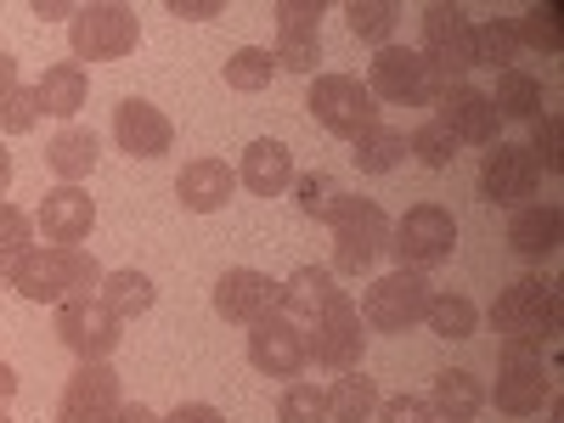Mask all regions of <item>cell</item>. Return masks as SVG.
<instances>
[{
	"label": "cell",
	"instance_id": "46",
	"mask_svg": "<svg viewBox=\"0 0 564 423\" xmlns=\"http://www.w3.org/2000/svg\"><path fill=\"white\" fill-rule=\"evenodd\" d=\"M226 7L220 0H170V18H193V23H204V18H220Z\"/></svg>",
	"mask_w": 564,
	"mask_h": 423
},
{
	"label": "cell",
	"instance_id": "16",
	"mask_svg": "<svg viewBox=\"0 0 564 423\" xmlns=\"http://www.w3.org/2000/svg\"><path fill=\"white\" fill-rule=\"evenodd\" d=\"M90 226H97V198L85 186H52L34 209V231L57 249H79L90 238Z\"/></svg>",
	"mask_w": 564,
	"mask_h": 423
},
{
	"label": "cell",
	"instance_id": "41",
	"mask_svg": "<svg viewBox=\"0 0 564 423\" xmlns=\"http://www.w3.org/2000/svg\"><path fill=\"white\" fill-rule=\"evenodd\" d=\"M40 124V97H34V85H12L7 97H0V130L7 135H29Z\"/></svg>",
	"mask_w": 564,
	"mask_h": 423
},
{
	"label": "cell",
	"instance_id": "4",
	"mask_svg": "<svg viewBox=\"0 0 564 423\" xmlns=\"http://www.w3.org/2000/svg\"><path fill=\"white\" fill-rule=\"evenodd\" d=\"M327 226H334V271H345V276H361V271H372L390 254V215L372 198H350L345 193L339 215Z\"/></svg>",
	"mask_w": 564,
	"mask_h": 423
},
{
	"label": "cell",
	"instance_id": "9",
	"mask_svg": "<svg viewBox=\"0 0 564 423\" xmlns=\"http://www.w3.org/2000/svg\"><path fill=\"white\" fill-rule=\"evenodd\" d=\"M361 345H367V334H361V311H356L350 294H339L305 327V350H311V361L322 372H356L361 367Z\"/></svg>",
	"mask_w": 564,
	"mask_h": 423
},
{
	"label": "cell",
	"instance_id": "36",
	"mask_svg": "<svg viewBox=\"0 0 564 423\" xmlns=\"http://www.w3.org/2000/svg\"><path fill=\"white\" fill-rule=\"evenodd\" d=\"M271 74H276V57L265 52V45H243V52H231V57H226V85H231V90H243V97L265 90Z\"/></svg>",
	"mask_w": 564,
	"mask_h": 423
},
{
	"label": "cell",
	"instance_id": "40",
	"mask_svg": "<svg viewBox=\"0 0 564 423\" xmlns=\"http://www.w3.org/2000/svg\"><path fill=\"white\" fill-rule=\"evenodd\" d=\"M29 249H34V215H23L18 204L0 198V265H12Z\"/></svg>",
	"mask_w": 564,
	"mask_h": 423
},
{
	"label": "cell",
	"instance_id": "23",
	"mask_svg": "<svg viewBox=\"0 0 564 423\" xmlns=\"http://www.w3.org/2000/svg\"><path fill=\"white\" fill-rule=\"evenodd\" d=\"M339 294H345V289L334 282V271H322V265H300L289 282H282V300H276V311L311 327V322H316L327 305H334Z\"/></svg>",
	"mask_w": 564,
	"mask_h": 423
},
{
	"label": "cell",
	"instance_id": "3",
	"mask_svg": "<svg viewBox=\"0 0 564 423\" xmlns=\"http://www.w3.org/2000/svg\"><path fill=\"white\" fill-rule=\"evenodd\" d=\"M68 45H74L79 68L85 63H119L141 45V18L130 7H119V0H90L68 23Z\"/></svg>",
	"mask_w": 564,
	"mask_h": 423
},
{
	"label": "cell",
	"instance_id": "5",
	"mask_svg": "<svg viewBox=\"0 0 564 423\" xmlns=\"http://www.w3.org/2000/svg\"><path fill=\"white\" fill-rule=\"evenodd\" d=\"M367 90H372V102L430 108V102H441L446 79L417 52H406V45H379V52H372V68H367Z\"/></svg>",
	"mask_w": 564,
	"mask_h": 423
},
{
	"label": "cell",
	"instance_id": "47",
	"mask_svg": "<svg viewBox=\"0 0 564 423\" xmlns=\"http://www.w3.org/2000/svg\"><path fill=\"white\" fill-rule=\"evenodd\" d=\"M79 7H68V0H34V18H74Z\"/></svg>",
	"mask_w": 564,
	"mask_h": 423
},
{
	"label": "cell",
	"instance_id": "26",
	"mask_svg": "<svg viewBox=\"0 0 564 423\" xmlns=\"http://www.w3.org/2000/svg\"><path fill=\"white\" fill-rule=\"evenodd\" d=\"M34 97H40V113H57V119H74L79 108H85V97H90V74L79 68V63H52L40 74V85H34Z\"/></svg>",
	"mask_w": 564,
	"mask_h": 423
},
{
	"label": "cell",
	"instance_id": "22",
	"mask_svg": "<svg viewBox=\"0 0 564 423\" xmlns=\"http://www.w3.org/2000/svg\"><path fill=\"white\" fill-rule=\"evenodd\" d=\"M564 238V209L558 204H525V209H513L508 220V243L520 260H547Z\"/></svg>",
	"mask_w": 564,
	"mask_h": 423
},
{
	"label": "cell",
	"instance_id": "34",
	"mask_svg": "<svg viewBox=\"0 0 564 423\" xmlns=\"http://www.w3.org/2000/svg\"><path fill=\"white\" fill-rule=\"evenodd\" d=\"M513 57H520V34H513V23L502 18H486L475 23V68H513Z\"/></svg>",
	"mask_w": 564,
	"mask_h": 423
},
{
	"label": "cell",
	"instance_id": "39",
	"mask_svg": "<svg viewBox=\"0 0 564 423\" xmlns=\"http://www.w3.org/2000/svg\"><path fill=\"white\" fill-rule=\"evenodd\" d=\"M276 417L282 423H327V390L294 379L289 390H282V401H276Z\"/></svg>",
	"mask_w": 564,
	"mask_h": 423
},
{
	"label": "cell",
	"instance_id": "17",
	"mask_svg": "<svg viewBox=\"0 0 564 423\" xmlns=\"http://www.w3.org/2000/svg\"><path fill=\"white\" fill-rule=\"evenodd\" d=\"M282 300V282H271L265 271L254 265H231L220 282H215V311L231 322V327H254L265 311H276Z\"/></svg>",
	"mask_w": 564,
	"mask_h": 423
},
{
	"label": "cell",
	"instance_id": "27",
	"mask_svg": "<svg viewBox=\"0 0 564 423\" xmlns=\"http://www.w3.org/2000/svg\"><path fill=\"white\" fill-rule=\"evenodd\" d=\"M97 300H102L119 322H130V316H148V311H153L159 289H153V276H148V271H102Z\"/></svg>",
	"mask_w": 564,
	"mask_h": 423
},
{
	"label": "cell",
	"instance_id": "32",
	"mask_svg": "<svg viewBox=\"0 0 564 423\" xmlns=\"http://www.w3.org/2000/svg\"><path fill=\"white\" fill-rule=\"evenodd\" d=\"M345 23H350V34L367 40V45H395L401 7H395V0H350V7H345Z\"/></svg>",
	"mask_w": 564,
	"mask_h": 423
},
{
	"label": "cell",
	"instance_id": "31",
	"mask_svg": "<svg viewBox=\"0 0 564 423\" xmlns=\"http://www.w3.org/2000/svg\"><path fill=\"white\" fill-rule=\"evenodd\" d=\"M423 322H430L435 339H475L480 305L468 300V294H430V305H423Z\"/></svg>",
	"mask_w": 564,
	"mask_h": 423
},
{
	"label": "cell",
	"instance_id": "44",
	"mask_svg": "<svg viewBox=\"0 0 564 423\" xmlns=\"http://www.w3.org/2000/svg\"><path fill=\"white\" fill-rule=\"evenodd\" d=\"M379 423H435V412L423 395H390L379 401Z\"/></svg>",
	"mask_w": 564,
	"mask_h": 423
},
{
	"label": "cell",
	"instance_id": "20",
	"mask_svg": "<svg viewBox=\"0 0 564 423\" xmlns=\"http://www.w3.org/2000/svg\"><path fill=\"white\" fill-rule=\"evenodd\" d=\"M231 193H238V170H226L220 159H193V164H181V175H175V198H181V209H193V215L226 209Z\"/></svg>",
	"mask_w": 564,
	"mask_h": 423
},
{
	"label": "cell",
	"instance_id": "33",
	"mask_svg": "<svg viewBox=\"0 0 564 423\" xmlns=\"http://www.w3.org/2000/svg\"><path fill=\"white\" fill-rule=\"evenodd\" d=\"M294 204H300L305 220H334L339 204H345V186L327 170H305V175H294Z\"/></svg>",
	"mask_w": 564,
	"mask_h": 423
},
{
	"label": "cell",
	"instance_id": "15",
	"mask_svg": "<svg viewBox=\"0 0 564 423\" xmlns=\"http://www.w3.org/2000/svg\"><path fill=\"white\" fill-rule=\"evenodd\" d=\"M542 186V170L531 164L525 148H513V141H497L486 148V164H480V198L497 204V209H525Z\"/></svg>",
	"mask_w": 564,
	"mask_h": 423
},
{
	"label": "cell",
	"instance_id": "14",
	"mask_svg": "<svg viewBox=\"0 0 564 423\" xmlns=\"http://www.w3.org/2000/svg\"><path fill=\"white\" fill-rule=\"evenodd\" d=\"M57 339L79 361H108L124 339V322L102 300H68V305H57Z\"/></svg>",
	"mask_w": 564,
	"mask_h": 423
},
{
	"label": "cell",
	"instance_id": "19",
	"mask_svg": "<svg viewBox=\"0 0 564 423\" xmlns=\"http://www.w3.org/2000/svg\"><path fill=\"white\" fill-rule=\"evenodd\" d=\"M113 141H119V153H130V159H164L175 148V124L153 102L124 97L113 108Z\"/></svg>",
	"mask_w": 564,
	"mask_h": 423
},
{
	"label": "cell",
	"instance_id": "18",
	"mask_svg": "<svg viewBox=\"0 0 564 423\" xmlns=\"http://www.w3.org/2000/svg\"><path fill=\"white\" fill-rule=\"evenodd\" d=\"M435 108H441L435 119L457 135V148H463V141H468V148H497V108H491L486 90H475V85H446Z\"/></svg>",
	"mask_w": 564,
	"mask_h": 423
},
{
	"label": "cell",
	"instance_id": "8",
	"mask_svg": "<svg viewBox=\"0 0 564 423\" xmlns=\"http://www.w3.org/2000/svg\"><path fill=\"white\" fill-rule=\"evenodd\" d=\"M430 282H423V271H384L367 282L361 294V322L379 327V334H406L412 322H423V305H430Z\"/></svg>",
	"mask_w": 564,
	"mask_h": 423
},
{
	"label": "cell",
	"instance_id": "50",
	"mask_svg": "<svg viewBox=\"0 0 564 423\" xmlns=\"http://www.w3.org/2000/svg\"><path fill=\"white\" fill-rule=\"evenodd\" d=\"M12 85H18V57H12V52H0V97H7Z\"/></svg>",
	"mask_w": 564,
	"mask_h": 423
},
{
	"label": "cell",
	"instance_id": "49",
	"mask_svg": "<svg viewBox=\"0 0 564 423\" xmlns=\"http://www.w3.org/2000/svg\"><path fill=\"white\" fill-rule=\"evenodd\" d=\"M12 395H18V372H12V361H0V412H7Z\"/></svg>",
	"mask_w": 564,
	"mask_h": 423
},
{
	"label": "cell",
	"instance_id": "24",
	"mask_svg": "<svg viewBox=\"0 0 564 423\" xmlns=\"http://www.w3.org/2000/svg\"><path fill=\"white\" fill-rule=\"evenodd\" d=\"M423 401H430V412L441 423H468L486 406V384L475 379V372H463V367H446V372H435V384H430Z\"/></svg>",
	"mask_w": 564,
	"mask_h": 423
},
{
	"label": "cell",
	"instance_id": "21",
	"mask_svg": "<svg viewBox=\"0 0 564 423\" xmlns=\"http://www.w3.org/2000/svg\"><path fill=\"white\" fill-rule=\"evenodd\" d=\"M238 186H249L254 198H276L294 186V153L282 148V141L260 135L243 148V170H238Z\"/></svg>",
	"mask_w": 564,
	"mask_h": 423
},
{
	"label": "cell",
	"instance_id": "13",
	"mask_svg": "<svg viewBox=\"0 0 564 423\" xmlns=\"http://www.w3.org/2000/svg\"><path fill=\"white\" fill-rule=\"evenodd\" d=\"M553 395V379L542 367V350L531 345H502V372H497V390L486 401H497V412H513V417H531L542 412Z\"/></svg>",
	"mask_w": 564,
	"mask_h": 423
},
{
	"label": "cell",
	"instance_id": "10",
	"mask_svg": "<svg viewBox=\"0 0 564 423\" xmlns=\"http://www.w3.org/2000/svg\"><path fill=\"white\" fill-rule=\"evenodd\" d=\"M119 412H124L119 372L108 361H79L63 384L57 423H119Z\"/></svg>",
	"mask_w": 564,
	"mask_h": 423
},
{
	"label": "cell",
	"instance_id": "28",
	"mask_svg": "<svg viewBox=\"0 0 564 423\" xmlns=\"http://www.w3.org/2000/svg\"><path fill=\"white\" fill-rule=\"evenodd\" d=\"M379 384L367 379V372H339L334 390H327V423H367L372 412H379Z\"/></svg>",
	"mask_w": 564,
	"mask_h": 423
},
{
	"label": "cell",
	"instance_id": "2",
	"mask_svg": "<svg viewBox=\"0 0 564 423\" xmlns=\"http://www.w3.org/2000/svg\"><path fill=\"white\" fill-rule=\"evenodd\" d=\"M558 316H564V305H558V289L547 276L508 282V289L497 294V305H491V322H497L502 345H531V350H542L558 334Z\"/></svg>",
	"mask_w": 564,
	"mask_h": 423
},
{
	"label": "cell",
	"instance_id": "48",
	"mask_svg": "<svg viewBox=\"0 0 564 423\" xmlns=\"http://www.w3.org/2000/svg\"><path fill=\"white\" fill-rule=\"evenodd\" d=\"M119 423H159V412H153V406H141V401H124Z\"/></svg>",
	"mask_w": 564,
	"mask_h": 423
},
{
	"label": "cell",
	"instance_id": "35",
	"mask_svg": "<svg viewBox=\"0 0 564 423\" xmlns=\"http://www.w3.org/2000/svg\"><path fill=\"white\" fill-rule=\"evenodd\" d=\"M406 153H412L423 170H452V159H457V135H452L441 119H423V124L406 135Z\"/></svg>",
	"mask_w": 564,
	"mask_h": 423
},
{
	"label": "cell",
	"instance_id": "51",
	"mask_svg": "<svg viewBox=\"0 0 564 423\" xmlns=\"http://www.w3.org/2000/svg\"><path fill=\"white\" fill-rule=\"evenodd\" d=\"M7 186H12V153L0 148V198H7Z\"/></svg>",
	"mask_w": 564,
	"mask_h": 423
},
{
	"label": "cell",
	"instance_id": "7",
	"mask_svg": "<svg viewBox=\"0 0 564 423\" xmlns=\"http://www.w3.org/2000/svg\"><path fill=\"white\" fill-rule=\"evenodd\" d=\"M390 249L401 254V271L446 265L457 249V220L441 204H412L401 220H390Z\"/></svg>",
	"mask_w": 564,
	"mask_h": 423
},
{
	"label": "cell",
	"instance_id": "43",
	"mask_svg": "<svg viewBox=\"0 0 564 423\" xmlns=\"http://www.w3.org/2000/svg\"><path fill=\"white\" fill-rule=\"evenodd\" d=\"M271 18H276L282 34H316V23H322V0H276Z\"/></svg>",
	"mask_w": 564,
	"mask_h": 423
},
{
	"label": "cell",
	"instance_id": "11",
	"mask_svg": "<svg viewBox=\"0 0 564 423\" xmlns=\"http://www.w3.org/2000/svg\"><path fill=\"white\" fill-rule=\"evenodd\" d=\"M417 57L430 63L446 85L463 79L468 68H475V23H468L463 7H430L423 12V45Z\"/></svg>",
	"mask_w": 564,
	"mask_h": 423
},
{
	"label": "cell",
	"instance_id": "29",
	"mask_svg": "<svg viewBox=\"0 0 564 423\" xmlns=\"http://www.w3.org/2000/svg\"><path fill=\"white\" fill-rule=\"evenodd\" d=\"M491 97V108H497V119H542V79L536 74H525V68H502L497 74V90H486Z\"/></svg>",
	"mask_w": 564,
	"mask_h": 423
},
{
	"label": "cell",
	"instance_id": "37",
	"mask_svg": "<svg viewBox=\"0 0 564 423\" xmlns=\"http://www.w3.org/2000/svg\"><path fill=\"white\" fill-rule=\"evenodd\" d=\"M513 34H520V45H531V52L558 57L564 52V7H553V0H547V7H531Z\"/></svg>",
	"mask_w": 564,
	"mask_h": 423
},
{
	"label": "cell",
	"instance_id": "30",
	"mask_svg": "<svg viewBox=\"0 0 564 423\" xmlns=\"http://www.w3.org/2000/svg\"><path fill=\"white\" fill-rule=\"evenodd\" d=\"M350 159H356V170H361V175H390V170L406 159V130H395V124H384V119H379L372 130H361V135H356V153H350Z\"/></svg>",
	"mask_w": 564,
	"mask_h": 423
},
{
	"label": "cell",
	"instance_id": "6",
	"mask_svg": "<svg viewBox=\"0 0 564 423\" xmlns=\"http://www.w3.org/2000/svg\"><path fill=\"white\" fill-rule=\"evenodd\" d=\"M305 108L327 135H345V141H356L361 130L379 124V102H372L367 79H356V74H316Z\"/></svg>",
	"mask_w": 564,
	"mask_h": 423
},
{
	"label": "cell",
	"instance_id": "42",
	"mask_svg": "<svg viewBox=\"0 0 564 423\" xmlns=\"http://www.w3.org/2000/svg\"><path fill=\"white\" fill-rule=\"evenodd\" d=\"M271 57H276V68H289V74H311V79H316L322 40H316V34H282Z\"/></svg>",
	"mask_w": 564,
	"mask_h": 423
},
{
	"label": "cell",
	"instance_id": "1",
	"mask_svg": "<svg viewBox=\"0 0 564 423\" xmlns=\"http://www.w3.org/2000/svg\"><path fill=\"white\" fill-rule=\"evenodd\" d=\"M0 289H18L34 305H68V300H97L102 289V265L85 249H29L12 265H0Z\"/></svg>",
	"mask_w": 564,
	"mask_h": 423
},
{
	"label": "cell",
	"instance_id": "25",
	"mask_svg": "<svg viewBox=\"0 0 564 423\" xmlns=\"http://www.w3.org/2000/svg\"><path fill=\"white\" fill-rule=\"evenodd\" d=\"M97 159H102V141H97V130H85V124L57 130V135H52V148H45V164L57 170L63 186H79L90 170H97Z\"/></svg>",
	"mask_w": 564,
	"mask_h": 423
},
{
	"label": "cell",
	"instance_id": "38",
	"mask_svg": "<svg viewBox=\"0 0 564 423\" xmlns=\"http://www.w3.org/2000/svg\"><path fill=\"white\" fill-rule=\"evenodd\" d=\"M531 164L536 170H547V175H558L564 170V124H558V113H542V119H531Z\"/></svg>",
	"mask_w": 564,
	"mask_h": 423
},
{
	"label": "cell",
	"instance_id": "12",
	"mask_svg": "<svg viewBox=\"0 0 564 423\" xmlns=\"http://www.w3.org/2000/svg\"><path fill=\"white\" fill-rule=\"evenodd\" d=\"M249 361L265 379H300L311 367V350H305V322L282 316V311H265L254 327H249Z\"/></svg>",
	"mask_w": 564,
	"mask_h": 423
},
{
	"label": "cell",
	"instance_id": "52",
	"mask_svg": "<svg viewBox=\"0 0 564 423\" xmlns=\"http://www.w3.org/2000/svg\"><path fill=\"white\" fill-rule=\"evenodd\" d=\"M0 423H12V417H7V412H0Z\"/></svg>",
	"mask_w": 564,
	"mask_h": 423
},
{
	"label": "cell",
	"instance_id": "45",
	"mask_svg": "<svg viewBox=\"0 0 564 423\" xmlns=\"http://www.w3.org/2000/svg\"><path fill=\"white\" fill-rule=\"evenodd\" d=\"M159 423H226V412L220 406H209V401H181L170 417H159Z\"/></svg>",
	"mask_w": 564,
	"mask_h": 423
}]
</instances>
